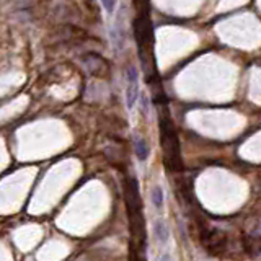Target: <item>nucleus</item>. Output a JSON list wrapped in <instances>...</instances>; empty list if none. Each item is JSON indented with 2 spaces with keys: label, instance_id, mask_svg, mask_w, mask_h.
I'll return each instance as SVG.
<instances>
[{
  "label": "nucleus",
  "instance_id": "8",
  "mask_svg": "<svg viewBox=\"0 0 261 261\" xmlns=\"http://www.w3.org/2000/svg\"><path fill=\"white\" fill-rule=\"evenodd\" d=\"M101 5H103V8L106 12L110 13H113L114 12V5H116V0H101Z\"/></svg>",
  "mask_w": 261,
  "mask_h": 261
},
{
  "label": "nucleus",
  "instance_id": "1",
  "mask_svg": "<svg viewBox=\"0 0 261 261\" xmlns=\"http://www.w3.org/2000/svg\"><path fill=\"white\" fill-rule=\"evenodd\" d=\"M162 150L165 157L167 167L173 171L181 170V152L175 130L170 124L162 123Z\"/></svg>",
  "mask_w": 261,
  "mask_h": 261
},
{
  "label": "nucleus",
  "instance_id": "3",
  "mask_svg": "<svg viewBox=\"0 0 261 261\" xmlns=\"http://www.w3.org/2000/svg\"><path fill=\"white\" fill-rule=\"evenodd\" d=\"M201 243L203 246L206 248L207 251L211 253H219L225 248V243H227V239L225 235L222 234L221 230L214 227H203L201 228Z\"/></svg>",
  "mask_w": 261,
  "mask_h": 261
},
{
  "label": "nucleus",
  "instance_id": "5",
  "mask_svg": "<svg viewBox=\"0 0 261 261\" xmlns=\"http://www.w3.org/2000/svg\"><path fill=\"white\" fill-rule=\"evenodd\" d=\"M134 147H136V155L141 162H146L149 157V146L146 139L141 136H134Z\"/></svg>",
  "mask_w": 261,
  "mask_h": 261
},
{
  "label": "nucleus",
  "instance_id": "7",
  "mask_svg": "<svg viewBox=\"0 0 261 261\" xmlns=\"http://www.w3.org/2000/svg\"><path fill=\"white\" fill-rule=\"evenodd\" d=\"M152 203H153V206L162 207V204H163V189L160 188V186H155V188L152 189Z\"/></svg>",
  "mask_w": 261,
  "mask_h": 261
},
{
  "label": "nucleus",
  "instance_id": "6",
  "mask_svg": "<svg viewBox=\"0 0 261 261\" xmlns=\"http://www.w3.org/2000/svg\"><path fill=\"white\" fill-rule=\"evenodd\" d=\"M153 230H155V235L157 239L162 242H167V239H168V230H167V225L163 222H157L155 227H153Z\"/></svg>",
  "mask_w": 261,
  "mask_h": 261
},
{
  "label": "nucleus",
  "instance_id": "2",
  "mask_svg": "<svg viewBox=\"0 0 261 261\" xmlns=\"http://www.w3.org/2000/svg\"><path fill=\"white\" fill-rule=\"evenodd\" d=\"M124 196H126V204H128L129 217L142 214V201H141V193H139V183L134 176H129L124 183Z\"/></svg>",
  "mask_w": 261,
  "mask_h": 261
},
{
  "label": "nucleus",
  "instance_id": "4",
  "mask_svg": "<svg viewBox=\"0 0 261 261\" xmlns=\"http://www.w3.org/2000/svg\"><path fill=\"white\" fill-rule=\"evenodd\" d=\"M141 98V90H139V72L134 65L128 69V87H126V105L129 110L136 106L137 100Z\"/></svg>",
  "mask_w": 261,
  "mask_h": 261
},
{
  "label": "nucleus",
  "instance_id": "9",
  "mask_svg": "<svg viewBox=\"0 0 261 261\" xmlns=\"http://www.w3.org/2000/svg\"><path fill=\"white\" fill-rule=\"evenodd\" d=\"M141 106H142V113L147 114V111H149V98H147V95H141Z\"/></svg>",
  "mask_w": 261,
  "mask_h": 261
},
{
  "label": "nucleus",
  "instance_id": "10",
  "mask_svg": "<svg viewBox=\"0 0 261 261\" xmlns=\"http://www.w3.org/2000/svg\"><path fill=\"white\" fill-rule=\"evenodd\" d=\"M160 261H171V258H170V255H163L162 258H160Z\"/></svg>",
  "mask_w": 261,
  "mask_h": 261
}]
</instances>
